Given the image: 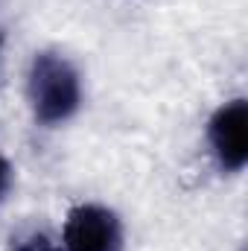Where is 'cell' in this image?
I'll list each match as a JSON object with an SVG mask.
<instances>
[{"label":"cell","instance_id":"obj_1","mask_svg":"<svg viewBox=\"0 0 248 251\" xmlns=\"http://www.w3.org/2000/svg\"><path fill=\"white\" fill-rule=\"evenodd\" d=\"M29 102L35 120L44 126L64 123L67 117L76 114L82 102V88H79V73L73 64L56 56V53H41L29 67Z\"/></svg>","mask_w":248,"mask_h":251},{"label":"cell","instance_id":"obj_2","mask_svg":"<svg viewBox=\"0 0 248 251\" xmlns=\"http://www.w3.org/2000/svg\"><path fill=\"white\" fill-rule=\"evenodd\" d=\"M62 246L64 251H120V222L108 207L79 204L67 213Z\"/></svg>","mask_w":248,"mask_h":251},{"label":"cell","instance_id":"obj_3","mask_svg":"<svg viewBox=\"0 0 248 251\" xmlns=\"http://www.w3.org/2000/svg\"><path fill=\"white\" fill-rule=\"evenodd\" d=\"M207 137L213 146V155L222 170L240 173L248 161V102L231 100L225 102L207 126Z\"/></svg>","mask_w":248,"mask_h":251},{"label":"cell","instance_id":"obj_4","mask_svg":"<svg viewBox=\"0 0 248 251\" xmlns=\"http://www.w3.org/2000/svg\"><path fill=\"white\" fill-rule=\"evenodd\" d=\"M12 251H62L44 231H26L12 237Z\"/></svg>","mask_w":248,"mask_h":251},{"label":"cell","instance_id":"obj_5","mask_svg":"<svg viewBox=\"0 0 248 251\" xmlns=\"http://www.w3.org/2000/svg\"><path fill=\"white\" fill-rule=\"evenodd\" d=\"M6 187H9V164H6V158L0 155V199H3Z\"/></svg>","mask_w":248,"mask_h":251}]
</instances>
